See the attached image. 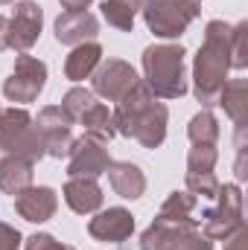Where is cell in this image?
Wrapping results in <instances>:
<instances>
[{
	"mask_svg": "<svg viewBox=\"0 0 248 250\" xmlns=\"http://www.w3.org/2000/svg\"><path fill=\"white\" fill-rule=\"evenodd\" d=\"M140 250H213V242L198 230V221H164L155 218L140 233Z\"/></svg>",
	"mask_w": 248,
	"mask_h": 250,
	"instance_id": "5",
	"label": "cell"
},
{
	"mask_svg": "<svg viewBox=\"0 0 248 250\" xmlns=\"http://www.w3.org/2000/svg\"><path fill=\"white\" fill-rule=\"evenodd\" d=\"M105 175H108L111 189H114L120 198H125V201H137V198L146 192V175H143V169H140L137 163H131V160H111L108 169H105Z\"/></svg>",
	"mask_w": 248,
	"mask_h": 250,
	"instance_id": "17",
	"label": "cell"
},
{
	"mask_svg": "<svg viewBox=\"0 0 248 250\" xmlns=\"http://www.w3.org/2000/svg\"><path fill=\"white\" fill-rule=\"evenodd\" d=\"M24 250H76V248L59 242V239L50 236V233H35V236L24 239Z\"/></svg>",
	"mask_w": 248,
	"mask_h": 250,
	"instance_id": "29",
	"label": "cell"
},
{
	"mask_svg": "<svg viewBox=\"0 0 248 250\" xmlns=\"http://www.w3.org/2000/svg\"><path fill=\"white\" fill-rule=\"evenodd\" d=\"M184 56L181 44H152L143 50V82L158 99H181L187 93Z\"/></svg>",
	"mask_w": 248,
	"mask_h": 250,
	"instance_id": "3",
	"label": "cell"
},
{
	"mask_svg": "<svg viewBox=\"0 0 248 250\" xmlns=\"http://www.w3.org/2000/svg\"><path fill=\"white\" fill-rule=\"evenodd\" d=\"M216 207H207L201 212L198 230L210 242H228L237 230H243V189L240 184H219L216 192Z\"/></svg>",
	"mask_w": 248,
	"mask_h": 250,
	"instance_id": "6",
	"label": "cell"
},
{
	"mask_svg": "<svg viewBox=\"0 0 248 250\" xmlns=\"http://www.w3.org/2000/svg\"><path fill=\"white\" fill-rule=\"evenodd\" d=\"M246 32H248V21H240L237 26H231V70H246L248 67Z\"/></svg>",
	"mask_w": 248,
	"mask_h": 250,
	"instance_id": "27",
	"label": "cell"
},
{
	"mask_svg": "<svg viewBox=\"0 0 248 250\" xmlns=\"http://www.w3.org/2000/svg\"><path fill=\"white\" fill-rule=\"evenodd\" d=\"M41 26H44V9L35 0L15 3L12 18H9V50L29 53L41 35Z\"/></svg>",
	"mask_w": 248,
	"mask_h": 250,
	"instance_id": "12",
	"label": "cell"
},
{
	"mask_svg": "<svg viewBox=\"0 0 248 250\" xmlns=\"http://www.w3.org/2000/svg\"><path fill=\"white\" fill-rule=\"evenodd\" d=\"M140 3L143 0H102V18L108 21V26H114L120 32H131Z\"/></svg>",
	"mask_w": 248,
	"mask_h": 250,
	"instance_id": "22",
	"label": "cell"
},
{
	"mask_svg": "<svg viewBox=\"0 0 248 250\" xmlns=\"http://www.w3.org/2000/svg\"><path fill=\"white\" fill-rule=\"evenodd\" d=\"M6 3H15V0H0V6H6Z\"/></svg>",
	"mask_w": 248,
	"mask_h": 250,
	"instance_id": "34",
	"label": "cell"
},
{
	"mask_svg": "<svg viewBox=\"0 0 248 250\" xmlns=\"http://www.w3.org/2000/svg\"><path fill=\"white\" fill-rule=\"evenodd\" d=\"M35 128L41 131L47 157H56V160L67 157V151L73 146V120L67 117V111H64L62 105L41 108L38 120H35Z\"/></svg>",
	"mask_w": 248,
	"mask_h": 250,
	"instance_id": "9",
	"label": "cell"
},
{
	"mask_svg": "<svg viewBox=\"0 0 248 250\" xmlns=\"http://www.w3.org/2000/svg\"><path fill=\"white\" fill-rule=\"evenodd\" d=\"M59 209V195L53 187H32L24 189L21 195H15V212L29 221V224H44L56 215Z\"/></svg>",
	"mask_w": 248,
	"mask_h": 250,
	"instance_id": "14",
	"label": "cell"
},
{
	"mask_svg": "<svg viewBox=\"0 0 248 250\" xmlns=\"http://www.w3.org/2000/svg\"><path fill=\"white\" fill-rule=\"evenodd\" d=\"M140 12H143L149 32H155L158 38H181L187 26L198 18L201 3L196 0H143Z\"/></svg>",
	"mask_w": 248,
	"mask_h": 250,
	"instance_id": "7",
	"label": "cell"
},
{
	"mask_svg": "<svg viewBox=\"0 0 248 250\" xmlns=\"http://www.w3.org/2000/svg\"><path fill=\"white\" fill-rule=\"evenodd\" d=\"M76 123L85 128V134H91V137H97V140H102V143H108V140L117 134L114 111H111L108 105H102V102H94Z\"/></svg>",
	"mask_w": 248,
	"mask_h": 250,
	"instance_id": "21",
	"label": "cell"
},
{
	"mask_svg": "<svg viewBox=\"0 0 248 250\" xmlns=\"http://www.w3.org/2000/svg\"><path fill=\"white\" fill-rule=\"evenodd\" d=\"M94 96H102L108 102H120L125 93L140 82L137 70L123 59H105L94 70Z\"/></svg>",
	"mask_w": 248,
	"mask_h": 250,
	"instance_id": "11",
	"label": "cell"
},
{
	"mask_svg": "<svg viewBox=\"0 0 248 250\" xmlns=\"http://www.w3.org/2000/svg\"><path fill=\"white\" fill-rule=\"evenodd\" d=\"M47 84V64L35 56H26L21 53L15 59V67L9 73V79L3 82V96L9 102H18V105H29L41 96Z\"/></svg>",
	"mask_w": 248,
	"mask_h": 250,
	"instance_id": "8",
	"label": "cell"
},
{
	"mask_svg": "<svg viewBox=\"0 0 248 250\" xmlns=\"http://www.w3.org/2000/svg\"><path fill=\"white\" fill-rule=\"evenodd\" d=\"M167 120L170 111L158 96L149 90V84L140 79L114 108V125L117 134L128 140H137L143 148H158L167 140Z\"/></svg>",
	"mask_w": 248,
	"mask_h": 250,
	"instance_id": "2",
	"label": "cell"
},
{
	"mask_svg": "<svg viewBox=\"0 0 248 250\" xmlns=\"http://www.w3.org/2000/svg\"><path fill=\"white\" fill-rule=\"evenodd\" d=\"M219 105L225 108V114L231 117V123L237 128L248 125V79H228L222 93H219Z\"/></svg>",
	"mask_w": 248,
	"mask_h": 250,
	"instance_id": "20",
	"label": "cell"
},
{
	"mask_svg": "<svg viewBox=\"0 0 248 250\" xmlns=\"http://www.w3.org/2000/svg\"><path fill=\"white\" fill-rule=\"evenodd\" d=\"M196 3H201V0H196Z\"/></svg>",
	"mask_w": 248,
	"mask_h": 250,
	"instance_id": "35",
	"label": "cell"
},
{
	"mask_svg": "<svg viewBox=\"0 0 248 250\" xmlns=\"http://www.w3.org/2000/svg\"><path fill=\"white\" fill-rule=\"evenodd\" d=\"M231 70V23L207 21L204 41L193 59V96L204 111L219 105V93Z\"/></svg>",
	"mask_w": 248,
	"mask_h": 250,
	"instance_id": "1",
	"label": "cell"
},
{
	"mask_svg": "<svg viewBox=\"0 0 248 250\" xmlns=\"http://www.w3.org/2000/svg\"><path fill=\"white\" fill-rule=\"evenodd\" d=\"M56 29V41L64 47H79L88 41H97L99 35V21L91 12H62L53 23Z\"/></svg>",
	"mask_w": 248,
	"mask_h": 250,
	"instance_id": "15",
	"label": "cell"
},
{
	"mask_svg": "<svg viewBox=\"0 0 248 250\" xmlns=\"http://www.w3.org/2000/svg\"><path fill=\"white\" fill-rule=\"evenodd\" d=\"M111 157H108V146L91 134H85L82 140H73L70 151H67V178H99L105 175Z\"/></svg>",
	"mask_w": 248,
	"mask_h": 250,
	"instance_id": "10",
	"label": "cell"
},
{
	"mask_svg": "<svg viewBox=\"0 0 248 250\" xmlns=\"http://www.w3.org/2000/svg\"><path fill=\"white\" fill-rule=\"evenodd\" d=\"M216 160H219L216 146H193L190 154H187V172H190V175L213 172V169H216Z\"/></svg>",
	"mask_w": 248,
	"mask_h": 250,
	"instance_id": "25",
	"label": "cell"
},
{
	"mask_svg": "<svg viewBox=\"0 0 248 250\" xmlns=\"http://www.w3.org/2000/svg\"><path fill=\"white\" fill-rule=\"evenodd\" d=\"M0 111H3V108H0Z\"/></svg>",
	"mask_w": 248,
	"mask_h": 250,
	"instance_id": "36",
	"label": "cell"
},
{
	"mask_svg": "<svg viewBox=\"0 0 248 250\" xmlns=\"http://www.w3.org/2000/svg\"><path fill=\"white\" fill-rule=\"evenodd\" d=\"M62 195H64V204L76 215H94V212H99V207L105 201L102 187L97 184V178H67Z\"/></svg>",
	"mask_w": 248,
	"mask_h": 250,
	"instance_id": "16",
	"label": "cell"
},
{
	"mask_svg": "<svg viewBox=\"0 0 248 250\" xmlns=\"http://www.w3.org/2000/svg\"><path fill=\"white\" fill-rule=\"evenodd\" d=\"M9 50V18L0 15V53Z\"/></svg>",
	"mask_w": 248,
	"mask_h": 250,
	"instance_id": "33",
	"label": "cell"
},
{
	"mask_svg": "<svg viewBox=\"0 0 248 250\" xmlns=\"http://www.w3.org/2000/svg\"><path fill=\"white\" fill-rule=\"evenodd\" d=\"M59 3H62L64 12H88V6L94 0H59Z\"/></svg>",
	"mask_w": 248,
	"mask_h": 250,
	"instance_id": "32",
	"label": "cell"
},
{
	"mask_svg": "<svg viewBox=\"0 0 248 250\" xmlns=\"http://www.w3.org/2000/svg\"><path fill=\"white\" fill-rule=\"evenodd\" d=\"M21 245H24V236L12 224L0 221V250H18Z\"/></svg>",
	"mask_w": 248,
	"mask_h": 250,
	"instance_id": "30",
	"label": "cell"
},
{
	"mask_svg": "<svg viewBox=\"0 0 248 250\" xmlns=\"http://www.w3.org/2000/svg\"><path fill=\"white\" fill-rule=\"evenodd\" d=\"M246 242H248V233H246V227H243V230H237V233L225 242V250H246Z\"/></svg>",
	"mask_w": 248,
	"mask_h": 250,
	"instance_id": "31",
	"label": "cell"
},
{
	"mask_svg": "<svg viewBox=\"0 0 248 250\" xmlns=\"http://www.w3.org/2000/svg\"><path fill=\"white\" fill-rule=\"evenodd\" d=\"M196 204H198L196 195H190V192H178V189H175V192L167 195V201L161 204V209H158L155 218H164V221H190Z\"/></svg>",
	"mask_w": 248,
	"mask_h": 250,
	"instance_id": "24",
	"label": "cell"
},
{
	"mask_svg": "<svg viewBox=\"0 0 248 250\" xmlns=\"http://www.w3.org/2000/svg\"><path fill=\"white\" fill-rule=\"evenodd\" d=\"M184 181H187V192L196 195V198H207V201H213L216 192H219V181H216L213 172H204V175H190V172H187Z\"/></svg>",
	"mask_w": 248,
	"mask_h": 250,
	"instance_id": "28",
	"label": "cell"
},
{
	"mask_svg": "<svg viewBox=\"0 0 248 250\" xmlns=\"http://www.w3.org/2000/svg\"><path fill=\"white\" fill-rule=\"evenodd\" d=\"M187 137L193 146H216L219 143V120L201 108L187 125Z\"/></svg>",
	"mask_w": 248,
	"mask_h": 250,
	"instance_id": "23",
	"label": "cell"
},
{
	"mask_svg": "<svg viewBox=\"0 0 248 250\" xmlns=\"http://www.w3.org/2000/svg\"><path fill=\"white\" fill-rule=\"evenodd\" d=\"M32 175H35V163L18 154H6L0 160V192L6 195H21L24 189L32 187Z\"/></svg>",
	"mask_w": 248,
	"mask_h": 250,
	"instance_id": "18",
	"label": "cell"
},
{
	"mask_svg": "<svg viewBox=\"0 0 248 250\" xmlns=\"http://www.w3.org/2000/svg\"><path fill=\"white\" fill-rule=\"evenodd\" d=\"M102 62V47L97 41H88V44H79L70 50L67 62H64V76L70 82H85L94 76V70Z\"/></svg>",
	"mask_w": 248,
	"mask_h": 250,
	"instance_id": "19",
	"label": "cell"
},
{
	"mask_svg": "<svg viewBox=\"0 0 248 250\" xmlns=\"http://www.w3.org/2000/svg\"><path fill=\"white\" fill-rule=\"evenodd\" d=\"M0 151L3 154H18L32 163L47 157L41 131L35 128V120L24 108H6L0 111Z\"/></svg>",
	"mask_w": 248,
	"mask_h": 250,
	"instance_id": "4",
	"label": "cell"
},
{
	"mask_svg": "<svg viewBox=\"0 0 248 250\" xmlns=\"http://www.w3.org/2000/svg\"><path fill=\"white\" fill-rule=\"evenodd\" d=\"M88 233L105 245H123L134 233V215L125 207H108L88 221Z\"/></svg>",
	"mask_w": 248,
	"mask_h": 250,
	"instance_id": "13",
	"label": "cell"
},
{
	"mask_svg": "<svg viewBox=\"0 0 248 250\" xmlns=\"http://www.w3.org/2000/svg\"><path fill=\"white\" fill-rule=\"evenodd\" d=\"M97 102V96H94V90H88V87H70L67 93H64V99H62V108L67 111V117L76 123L91 105Z\"/></svg>",
	"mask_w": 248,
	"mask_h": 250,
	"instance_id": "26",
	"label": "cell"
}]
</instances>
